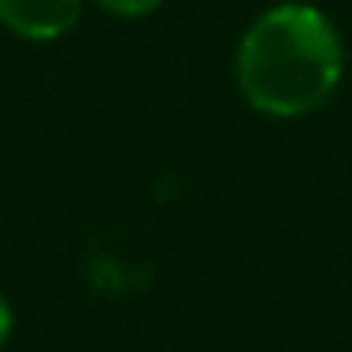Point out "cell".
I'll return each mask as SVG.
<instances>
[{
    "label": "cell",
    "mask_w": 352,
    "mask_h": 352,
    "mask_svg": "<svg viewBox=\"0 0 352 352\" xmlns=\"http://www.w3.org/2000/svg\"><path fill=\"white\" fill-rule=\"evenodd\" d=\"M341 61V38L318 8L276 4L243 34L235 76L254 110L269 118H299L333 95Z\"/></svg>",
    "instance_id": "obj_1"
},
{
    "label": "cell",
    "mask_w": 352,
    "mask_h": 352,
    "mask_svg": "<svg viewBox=\"0 0 352 352\" xmlns=\"http://www.w3.org/2000/svg\"><path fill=\"white\" fill-rule=\"evenodd\" d=\"M8 333H12V307H8V299L0 296V344L8 341Z\"/></svg>",
    "instance_id": "obj_4"
},
{
    "label": "cell",
    "mask_w": 352,
    "mask_h": 352,
    "mask_svg": "<svg viewBox=\"0 0 352 352\" xmlns=\"http://www.w3.org/2000/svg\"><path fill=\"white\" fill-rule=\"evenodd\" d=\"M107 12H114V16H125V19H137V16H148V12H155L163 4V0H99Z\"/></svg>",
    "instance_id": "obj_3"
},
{
    "label": "cell",
    "mask_w": 352,
    "mask_h": 352,
    "mask_svg": "<svg viewBox=\"0 0 352 352\" xmlns=\"http://www.w3.org/2000/svg\"><path fill=\"white\" fill-rule=\"evenodd\" d=\"M84 0H0V27L16 38L54 42L80 23Z\"/></svg>",
    "instance_id": "obj_2"
}]
</instances>
